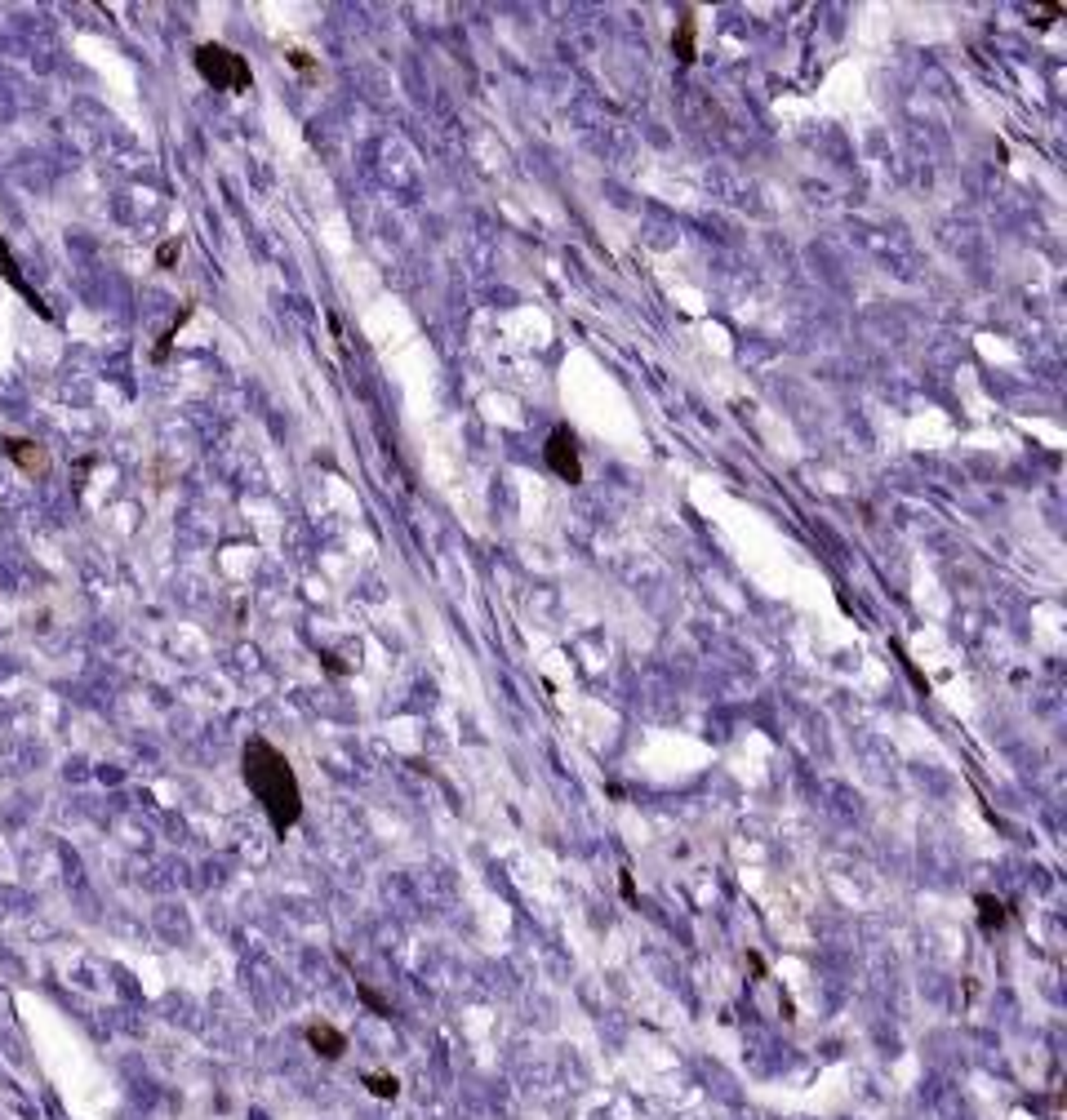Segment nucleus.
I'll return each mask as SVG.
<instances>
[{"label": "nucleus", "mask_w": 1067, "mask_h": 1120, "mask_svg": "<svg viewBox=\"0 0 1067 1120\" xmlns=\"http://www.w3.org/2000/svg\"><path fill=\"white\" fill-rule=\"evenodd\" d=\"M1058 14H1063V5H1050V10H1041V23H1054Z\"/></svg>", "instance_id": "nucleus-14"}, {"label": "nucleus", "mask_w": 1067, "mask_h": 1120, "mask_svg": "<svg viewBox=\"0 0 1067 1120\" xmlns=\"http://www.w3.org/2000/svg\"><path fill=\"white\" fill-rule=\"evenodd\" d=\"M192 63H196V71H201V81L214 85V89H222V94H249V85H254L249 63H245L236 50H227V45L205 41V45L192 50Z\"/></svg>", "instance_id": "nucleus-2"}, {"label": "nucleus", "mask_w": 1067, "mask_h": 1120, "mask_svg": "<svg viewBox=\"0 0 1067 1120\" xmlns=\"http://www.w3.org/2000/svg\"><path fill=\"white\" fill-rule=\"evenodd\" d=\"M178 249H182V241H165V245L156 249V267H174V262H178Z\"/></svg>", "instance_id": "nucleus-11"}, {"label": "nucleus", "mask_w": 1067, "mask_h": 1120, "mask_svg": "<svg viewBox=\"0 0 1067 1120\" xmlns=\"http://www.w3.org/2000/svg\"><path fill=\"white\" fill-rule=\"evenodd\" d=\"M302 1040L312 1045V1054H321L329 1063L348 1054V1036H342L338 1027H329V1023H308V1027H302Z\"/></svg>", "instance_id": "nucleus-5"}, {"label": "nucleus", "mask_w": 1067, "mask_h": 1120, "mask_svg": "<svg viewBox=\"0 0 1067 1120\" xmlns=\"http://www.w3.org/2000/svg\"><path fill=\"white\" fill-rule=\"evenodd\" d=\"M699 18H694V10H685L680 14V23H676V31H672V54H676V63H685L690 67L694 58H699Z\"/></svg>", "instance_id": "nucleus-7"}, {"label": "nucleus", "mask_w": 1067, "mask_h": 1120, "mask_svg": "<svg viewBox=\"0 0 1067 1120\" xmlns=\"http://www.w3.org/2000/svg\"><path fill=\"white\" fill-rule=\"evenodd\" d=\"M543 462H547V472L560 476L565 485H579V480H583L579 441H574V432H569V427H552V436H547V445H543Z\"/></svg>", "instance_id": "nucleus-3"}, {"label": "nucleus", "mask_w": 1067, "mask_h": 1120, "mask_svg": "<svg viewBox=\"0 0 1067 1120\" xmlns=\"http://www.w3.org/2000/svg\"><path fill=\"white\" fill-rule=\"evenodd\" d=\"M0 445H5V458L14 462V467H23L27 476H45V472H50V454L36 445V441H27V436H5Z\"/></svg>", "instance_id": "nucleus-4"}, {"label": "nucleus", "mask_w": 1067, "mask_h": 1120, "mask_svg": "<svg viewBox=\"0 0 1067 1120\" xmlns=\"http://www.w3.org/2000/svg\"><path fill=\"white\" fill-rule=\"evenodd\" d=\"M285 58H289V63H294V67H298V71H302V76H312V71H316V63H312V54H302V50H289V54H285Z\"/></svg>", "instance_id": "nucleus-12"}, {"label": "nucleus", "mask_w": 1067, "mask_h": 1120, "mask_svg": "<svg viewBox=\"0 0 1067 1120\" xmlns=\"http://www.w3.org/2000/svg\"><path fill=\"white\" fill-rule=\"evenodd\" d=\"M0 272H5V281H10V285H14V289H18V294H23V298H27L31 307H36V316H45V321H54V312H50V307H45V298H41V294H36V289H31V285L23 281V272H18V262H14V254H10L5 236H0Z\"/></svg>", "instance_id": "nucleus-6"}, {"label": "nucleus", "mask_w": 1067, "mask_h": 1120, "mask_svg": "<svg viewBox=\"0 0 1067 1120\" xmlns=\"http://www.w3.org/2000/svg\"><path fill=\"white\" fill-rule=\"evenodd\" d=\"M361 1085H365L374 1098H388V1103L401 1094V1080H396V1076H388V1071H365V1076H361Z\"/></svg>", "instance_id": "nucleus-9"}, {"label": "nucleus", "mask_w": 1067, "mask_h": 1120, "mask_svg": "<svg viewBox=\"0 0 1067 1120\" xmlns=\"http://www.w3.org/2000/svg\"><path fill=\"white\" fill-rule=\"evenodd\" d=\"M241 774H245V787L254 792V800L262 805L272 832L285 840L302 818V787H298L289 756L276 743H267L262 733H254V739L241 747Z\"/></svg>", "instance_id": "nucleus-1"}, {"label": "nucleus", "mask_w": 1067, "mask_h": 1120, "mask_svg": "<svg viewBox=\"0 0 1067 1120\" xmlns=\"http://www.w3.org/2000/svg\"><path fill=\"white\" fill-rule=\"evenodd\" d=\"M619 890H623V898L627 903H636V880H632V871L623 867V876H619Z\"/></svg>", "instance_id": "nucleus-13"}, {"label": "nucleus", "mask_w": 1067, "mask_h": 1120, "mask_svg": "<svg viewBox=\"0 0 1067 1120\" xmlns=\"http://www.w3.org/2000/svg\"><path fill=\"white\" fill-rule=\"evenodd\" d=\"M974 907H978V930H983V934L1001 930V924L1010 920V907H1005L1001 898H992V894H978V898H974Z\"/></svg>", "instance_id": "nucleus-8"}, {"label": "nucleus", "mask_w": 1067, "mask_h": 1120, "mask_svg": "<svg viewBox=\"0 0 1067 1120\" xmlns=\"http://www.w3.org/2000/svg\"><path fill=\"white\" fill-rule=\"evenodd\" d=\"M356 996L365 1000V1010H369V1014H378V1018H392V1005H388V1000L378 996L369 983H361V978H356Z\"/></svg>", "instance_id": "nucleus-10"}]
</instances>
